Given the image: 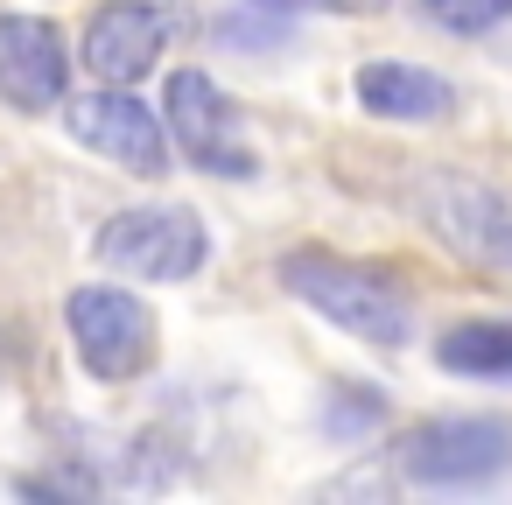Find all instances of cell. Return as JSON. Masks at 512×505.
<instances>
[{
    "instance_id": "30bf717a",
    "label": "cell",
    "mask_w": 512,
    "mask_h": 505,
    "mask_svg": "<svg viewBox=\"0 0 512 505\" xmlns=\"http://www.w3.org/2000/svg\"><path fill=\"white\" fill-rule=\"evenodd\" d=\"M435 225L463 246V253H477V260H498V267H512V211L491 197V190H470V183H442V197H435Z\"/></svg>"
},
{
    "instance_id": "ba28073f",
    "label": "cell",
    "mask_w": 512,
    "mask_h": 505,
    "mask_svg": "<svg viewBox=\"0 0 512 505\" xmlns=\"http://www.w3.org/2000/svg\"><path fill=\"white\" fill-rule=\"evenodd\" d=\"M64 85H71V57H64L57 22L0 15V99L22 113H50L64 106Z\"/></svg>"
},
{
    "instance_id": "52a82bcc",
    "label": "cell",
    "mask_w": 512,
    "mask_h": 505,
    "mask_svg": "<svg viewBox=\"0 0 512 505\" xmlns=\"http://www.w3.org/2000/svg\"><path fill=\"white\" fill-rule=\"evenodd\" d=\"M162 113H169V141L183 148V162H197L204 176H253V148L239 134V113L204 71H176Z\"/></svg>"
},
{
    "instance_id": "6da1fadb",
    "label": "cell",
    "mask_w": 512,
    "mask_h": 505,
    "mask_svg": "<svg viewBox=\"0 0 512 505\" xmlns=\"http://www.w3.org/2000/svg\"><path fill=\"white\" fill-rule=\"evenodd\" d=\"M281 281H288V295H302V302L323 309L337 330H351V337H365V344H379V351H400L407 330H414L407 295H400L393 281H379L372 267L337 260V253H288V260H281Z\"/></svg>"
},
{
    "instance_id": "277c9868",
    "label": "cell",
    "mask_w": 512,
    "mask_h": 505,
    "mask_svg": "<svg viewBox=\"0 0 512 505\" xmlns=\"http://www.w3.org/2000/svg\"><path fill=\"white\" fill-rule=\"evenodd\" d=\"M64 316H71V344H78L92 379L127 386V379H141L155 365V316H148L141 295H127V288H78Z\"/></svg>"
},
{
    "instance_id": "4fadbf2b",
    "label": "cell",
    "mask_w": 512,
    "mask_h": 505,
    "mask_svg": "<svg viewBox=\"0 0 512 505\" xmlns=\"http://www.w3.org/2000/svg\"><path fill=\"white\" fill-rule=\"evenodd\" d=\"M351 393H358V400H337V407L323 414V428H330L337 442H344V435H365V428H379V414H386L372 386H351Z\"/></svg>"
},
{
    "instance_id": "7a4b0ae2",
    "label": "cell",
    "mask_w": 512,
    "mask_h": 505,
    "mask_svg": "<svg viewBox=\"0 0 512 505\" xmlns=\"http://www.w3.org/2000/svg\"><path fill=\"white\" fill-rule=\"evenodd\" d=\"M400 477L407 484H435V491H456V484H484L512 463V414H442V421H421L400 435L393 449Z\"/></svg>"
},
{
    "instance_id": "8992f818",
    "label": "cell",
    "mask_w": 512,
    "mask_h": 505,
    "mask_svg": "<svg viewBox=\"0 0 512 505\" xmlns=\"http://www.w3.org/2000/svg\"><path fill=\"white\" fill-rule=\"evenodd\" d=\"M64 127H71V141L120 162L127 176H169V127H162V113H148L134 99V85H99V92L71 99Z\"/></svg>"
},
{
    "instance_id": "7c38bea8",
    "label": "cell",
    "mask_w": 512,
    "mask_h": 505,
    "mask_svg": "<svg viewBox=\"0 0 512 505\" xmlns=\"http://www.w3.org/2000/svg\"><path fill=\"white\" fill-rule=\"evenodd\" d=\"M428 15L449 36H491L498 22H512V0H428Z\"/></svg>"
},
{
    "instance_id": "8fae6325",
    "label": "cell",
    "mask_w": 512,
    "mask_h": 505,
    "mask_svg": "<svg viewBox=\"0 0 512 505\" xmlns=\"http://www.w3.org/2000/svg\"><path fill=\"white\" fill-rule=\"evenodd\" d=\"M442 372H463V379H512V323H456L442 344H435Z\"/></svg>"
},
{
    "instance_id": "5b68a950",
    "label": "cell",
    "mask_w": 512,
    "mask_h": 505,
    "mask_svg": "<svg viewBox=\"0 0 512 505\" xmlns=\"http://www.w3.org/2000/svg\"><path fill=\"white\" fill-rule=\"evenodd\" d=\"M183 36V8L176 0H106V8L85 22V71L99 85H141L162 50Z\"/></svg>"
},
{
    "instance_id": "3957f363",
    "label": "cell",
    "mask_w": 512,
    "mask_h": 505,
    "mask_svg": "<svg viewBox=\"0 0 512 505\" xmlns=\"http://www.w3.org/2000/svg\"><path fill=\"white\" fill-rule=\"evenodd\" d=\"M204 253H211V239L190 204H141V211L106 218V232H99V260L127 281H190L204 267Z\"/></svg>"
},
{
    "instance_id": "9c48e42d",
    "label": "cell",
    "mask_w": 512,
    "mask_h": 505,
    "mask_svg": "<svg viewBox=\"0 0 512 505\" xmlns=\"http://www.w3.org/2000/svg\"><path fill=\"white\" fill-rule=\"evenodd\" d=\"M358 106L379 113V120L428 127V120H449L456 113V92H449V78H435L421 64H365L358 71Z\"/></svg>"
},
{
    "instance_id": "5bb4252c",
    "label": "cell",
    "mask_w": 512,
    "mask_h": 505,
    "mask_svg": "<svg viewBox=\"0 0 512 505\" xmlns=\"http://www.w3.org/2000/svg\"><path fill=\"white\" fill-rule=\"evenodd\" d=\"M267 15H295V8H316V15H379L386 0H253Z\"/></svg>"
}]
</instances>
